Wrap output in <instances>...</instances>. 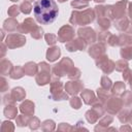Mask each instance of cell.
I'll return each instance as SVG.
<instances>
[{
	"mask_svg": "<svg viewBox=\"0 0 132 132\" xmlns=\"http://www.w3.org/2000/svg\"><path fill=\"white\" fill-rule=\"evenodd\" d=\"M34 15L38 23L46 25L55 21L59 9L53 0H37L33 6Z\"/></svg>",
	"mask_w": 132,
	"mask_h": 132,
	"instance_id": "6da1fadb",
	"label": "cell"
},
{
	"mask_svg": "<svg viewBox=\"0 0 132 132\" xmlns=\"http://www.w3.org/2000/svg\"><path fill=\"white\" fill-rule=\"evenodd\" d=\"M94 20V12L91 9H87L84 12H77V11H73L70 22L72 24L75 25H87L89 23H91Z\"/></svg>",
	"mask_w": 132,
	"mask_h": 132,
	"instance_id": "7a4b0ae2",
	"label": "cell"
},
{
	"mask_svg": "<svg viewBox=\"0 0 132 132\" xmlns=\"http://www.w3.org/2000/svg\"><path fill=\"white\" fill-rule=\"evenodd\" d=\"M26 42V38L22 35H16V34H9L6 38V44L8 47H16V46H22L23 44H25Z\"/></svg>",
	"mask_w": 132,
	"mask_h": 132,
	"instance_id": "3957f363",
	"label": "cell"
},
{
	"mask_svg": "<svg viewBox=\"0 0 132 132\" xmlns=\"http://www.w3.org/2000/svg\"><path fill=\"white\" fill-rule=\"evenodd\" d=\"M40 66H41V71L38 73L39 75L36 76V81L38 85L43 86L50 81V67L44 63H42Z\"/></svg>",
	"mask_w": 132,
	"mask_h": 132,
	"instance_id": "277c9868",
	"label": "cell"
},
{
	"mask_svg": "<svg viewBox=\"0 0 132 132\" xmlns=\"http://www.w3.org/2000/svg\"><path fill=\"white\" fill-rule=\"evenodd\" d=\"M73 35H74V32H73L72 28L70 26H64L59 31L58 38L60 39V41L65 42V41H69L73 37Z\"/></svg>",
	"mask_w": 132,
	"mask_h": 132,
	"instance_id": "5b68a950",
	"label": "cell"
},
{
	"mask_svg": "<svg viewBox=\"0 0 132 132\" xmlns=\"http://www.w3.org/2000/svg\"><path fill=\"white\" fill-rule=\"evenodd\" d=\"M78 34L80 37L87 39L89 42H94L95 39H96V35H95V32L93 29L91 28H82V29H79L78 30Z\"/></svg>",
	"mask_w": 132,
	"mask_h": 132,
	"instance_id": "8992f818",
	"label": "cell"
},
{
	"mask_svg": "<svg viewBox=\"0 0 132 132\" xmlns=\"http://www.w3.org/2000/svg\"><path fill=\"white\" fill-rule=\"evenodd\" d=\"M122 105V101L119 98H109L108 102H106V109L109 112H117Z\"/></svg>",
	"mask_w": 132,
	"mask_h": 132,
	"instance_id": "52a82bcc",
	"label": "cell"
},
{
	"mask_svg": "<svg viewBox=\"0 0 132 132\" xmlns=\"http://www.w3.org/2000/svg\"><path fill=\"white\" fill-rule=\"evenodd\" d=\"M82 87L84 85L80 81H68L65 86V89L69 94H76L80 89H82Z\"/></svg>",
	"mask_w": 132,
	"mask_h": 132,
	"instance_id": "ba28073f",
	"label": "cell"
},
{
	"mask_svg": "<svg viewBox=\"0 0 132 132\" xmlns=\"http://www.w3.org/2000/svg\"><path fill=\"white\" fill-rule=\"evenodd\" d=\"M86 45H87V43L85 42L84 39L77 38L76 40H73L72 42L68 43L67 44V47H68V51L73 52V51H77V50H81L82 51L86 47Z\"/></svg>",
	"mask_w": 132,
	"mask_h": 132,
	"instance_id": "9c48e42d",
	"label": "cell"
},
{
	"mask_svg": "<svg viewBox=\"0 0 132 132\" xmlns=\"http://www.w3.org/2000/svg\"><path fill=\"white\" fill-rule=\"evenodd\" d=\"M37 26L35 25V23H34V21L32 20V19H27L24 23H23V25L21 26V32L22 33H26V32H28V31H33L35 28H36Z\"/></svg>",
	"mask_w": 132,
	"mask_h": 132,
	"instance_id": "30bf717a",
	"label": "cell"
},
{
	"mask_svg": "<svg viewBox=\"0 0 132 132\" xmlns=\"http://www.w3.org/2000/svg\"><path fill=\"white\" fill-rule=\"evenodd\" d=\"M60 54H61L60 48L57 47V46H54V47L48 48V51L46 53V58H47L48 61L53 62V61H56L60 57Z\"/></svg>",
	"mask_w": 132,
	"mask_h": 132,
	"instance_id": "8fae6325",
	"label": "cell"
},
{
	"mask_svg": "<svg viewBox=\"0 0 132 132\" xmlns=\"http://www.w3.org/2000/svg\"><path fill=\"white\" fill-rule=\"evenodd\" d=\"M25 96H26V93L22 88H14L11 92V97L16 101L22 100L23 98H25Z\"/></svg>",
	"mask_w": 132,
	"mask_h": 132,
	"instance_id": "7c38bea8",
	"label": "cell"
},
{
	"mask_svg": "<svg viewBox=\"0 0 132 132\" xmlns=\"http://www.w3.org/2000/svg\"><path fill=\"white\" fill-rule=\"evenodd\" d=\"M36 71H37V66H36V64L35 63H33V62H29V63H27L26 65H25V67H24V72L27 74V75H34L35 73H36Z\"/></svg>",
	"mask_w": 132,
	"mask_h": 132,
	"instance_id": "4fadbf2b",
	"label": "cell"
},
{
	"mask_svg": "<svg viewBox=\"0 0 132 132\" xmlns=\"http://www.w3.org/2000/svg\"><path fill=\"white\" fill-rule=\"evenodd\" d=\"M21 109L26 114H32L34 112V104L30 101H26L25 103L21 105Z\"/></svg>",
	"mask_w": 132,
	"mask_h": 132,
	"instance_id": "5bb4252c",
	"label": "cell"
},
{
	"mask_svg": "<svg viewBox=\"0 0 132 132\" xmlns=\"http://www.w3.org/2000/svg\"><path fill=\"white\" fill-rule=\"evenodd\" d=\"M18 22L16 21H14L13 19H9V20H6L5 22H4V29L5 30H7V31H13V30H15L16 28H18Z\"/></svg>",
	"mask_w": 132,
	"mask_h": 132,
	"instance_id": "9a60e30c",
	"label": "cell"
},
{
	"mask_svg": "<svg viewBox=\"0 0 132 132\" xmlns=\"http://www.w3.org/2000/svg\"><path fill=\"white\" fill-rule=\"evenodd\" d=\"M81 97H82L85 103H87V104H91L95 100V96L90 90H85V92L81 94Z\"/></svg>",
	"mask_w": 132,
	"mask_h": 132,
	"instance_id": "2e32d148",
	"label": "cell"
},
{
	"mask_svg": "<svg viewBox=\"0 0 132 132\" xmlns=\"http://www.w3.org/2000/svg\"><path fill=\"white\" fill-rule=\"evenodd\" d=\"M24 69H22L21 67H14L12 69V71L10 72V77L11 78H20L23 76L24 74Z\"/></svg>",
	"mask_w": 132,
	"mask_h": 132,
	"instance_id": "e0dca14e",
	"label": "cell"
},
{
	"mask_svg": "<svg viewBox=\"0 0 132 132\" xmlns=\"http://www.w3.org/2000/svg\"><path fill=\"white\" fill-rule=\"evenodd\" d=\"M4 113L6 117H9V118H14L15 114H16V108L14 106H10L8 105L5 109H4Z\"/></svg>",
	"mask_w": 132,
	"mask_h": 132,
	"instance_id": "ac0fdd59",
	"label": "cell"
},
{
	"mask_svg": "<svg viewBox=\"0 0 132 132\" xmlns=\"http://www.w3.org/2000/svg\"><path fill=\"white\" fill-rule=\"evenodd\" d=\"M112 90H113V93L114 94H121V93H123L125 91V85H124V82L118 81L114 85V87H113Z\"/></svg>",
	"mask_w": 132,
	"mask_h": 132,
	"instance_id": "d6986e66",
	"label": "cell"
},
{
	"mask_svg": "<svg viewBox=\"0 0 132 132\" xmlns=\"http://www.w3.org/2000/svg\"><path fill=\"white\" fill-rule=\"evenodd\" d=\"M31 8H32V6H31L30 2H28V1H25V2L21 5V11H23V12H25V13H29V12L31 11Z\"/></svg>",
	"mask_w": 132,
	"mask_h": 132,
	"instance_id": "ffe728a7",
	"label": "cell"
},
{
	"mask_svg": "<svg viewBox=\"0 0 132 132\" xmlns=\"http://www.w3.org/2000/svg\"><path fill=\"white\" fill-rule=\"evenodd\" d=\"M42 33H43V31H42V29L41 28H39V27H36L33 31H32V37H34V38H36V39H38V38H40L41 36H42Z\"/></svg>",
	"mask_w": 132,
	"mask_h": 132,
	"instance_id": "44dd1931",
	"label": "cell"
},
{
	"mask_svg": "<svg viewBox=\"0 0 132 132\" xmlns=\"http://www.w3.org/2000/svg\"><path fill=\"white\" fill-rule=\"evenodd\" d=\"M101 82H102L101 85H102V87L104 89H109L110 86H111V81H110V79L107 76H103L102 79H101Z\"/></svg>",
	"mask_w": 132,
	"mask_h": 132,
	"instance_id": "7402d4cb",
	"label": "cell"
},
{
	"mask_svg": "<svg viewBox=\"0 0 132 132\" xmlns=\"http://www.w3.org/2000/svg\"><path fill=\"white\" fill-rule=\"evenodd\" d=\"M8 14L10 16H16L19 14V7L16 5H12L9 9H8Z\"/></svg>",
	"mask_w": 132,
	"mask_h": 132,
	"instance_id": "603a6c76",
	"label": "cell"
},
{
	"mask_svg": "<svg viewBox=\"0 0 132 132\" xmlns=\"http://www.w3.org/2000/svg\"><path fill=\"white\" fill-rule=\"evenodd\" d=\"M45 39H46V42L48 44H54L57 41V36L53 35V34H46L45 35Z\"/></svg>",
	"mask_w": 132,
	"mask_h": 132,
	"instance_id": "cb8c5ba5",
	"label": "cell"
},
{
	"mask_svg": "<svg viewBox=\"0 0 132 132\" xmlns=\"http://www.w3.org/2000/svg\"><path fill=\"white\" fill-rule=\"evenodd\" d=\"M71 5L74 6L75 8H81L84 6H88V2H82L81 3V2H79V0H75L71 3Z\"/></svg>",
	"mask_w": 132,
	"mask_h": 132,
	"instance_id": "d4e9b609",
	"label": "cell"
},
{
	"mask_svg": "<svg viewBox=\"0 0 132 132\" xmlns=\"http://www.w3.org/2000/svg\"><path fill=\"white\" fill-rule=\"evenodd\" d=\"M70 104L73 106V108H79V106H80V100L78 98H76V97H73L71 99V101H70Z\"/></svg>",
	"mask_w": 132,
	"mask_h": 132,
	"instance_id": "484cf974",
	"label": "cell"
},
{
	"mask_svg": "<svg viewBox=\"0 0 132 132\" xmlns=\"http://www.w3.org/2000/svg\"><path fill=\"white\" fill-rule=\"evenodd\" d=\"M98 95H99V98L101 99V100H104V99H107V91H106V89H104V90H98Z\"/></svg>",
	"mask_w": 132,
	"mask_h": 132,
	"instance_id": "4316f807",
	"label": "cell"
},
{
	"mask_svg": "<svg viewBox=\"0 0 132 132\" xmlns=\"http://www.w3.org/2000/svg\"><path fill=\"white\" fill-rule=\"evenodd\" d=\"M127 72H128L129 74H131V72H130V70H129V69H127ZM124 74H125V79H128V74H127V73H125V72H124Z\"/></svg>",
	"mask_w": 132,
	"mask_h": 132,
	"instance_id": "83f0119b",
	"label": "cell"
},
{
	"mask_svg": "<svg viewBox=\"0 0 132 132\" xmlns=\"http://www.w3.org/2000/svg\"><path fill=\"white\" fill-rule=\"evenodd\" d=\"M129 15L132 18V3H131V7H130V11H129Z\"/></svg>",
	"mask_w": 132,
	"mask_h": 132,
	"instance_id": "f1b7e54d",
	"label": "cell"
},
{
	"mask_svg": "<svg viewBox=\"0 0 132 132\" xmlns=\"http://www.w3.org/2000/svg\"><path fill=\"white\" fill-rule=\"evenodd\" d=\"M96 2H103V1H105V0H95Z\"/></svg>",
	"mask_w": 132,
	"mask_h": 132,
	"instance_id": "f546056e",
	"label": "cell"
},
{
	"mask_svg": "<svg viewBox=\"0 0 132 132\" xmlns=\"http://www.w3.org/2000/svg\"><path fill=\"white\" fill-rule=\"evenodd\" d=\"M59 2H64V1H66V0H58Z\"/></svg>",
	"mask_w": 132,
	"mask_h": 132,
	"instance_id": "4dcf8cb0",
	"label": "cell"
},
{
	"mask_svg": "<svg viewBox=\"0 0 132 132\" xmlns=\"http://www.w3.org/2000/svg\"><path fill=\"white\" fill-rule=\"evenodd\" d=\"M26 1H28V2H30V1H33V0H26Z\"/></svg>",
	"mask_w": 132,
	"mask_h": 132,
	"instance_id": "1f68e13d",
	"label": "cell"
},
{
	"mask_svg": "<svg viewBox=\"0 0 132 132\" xmlns=\"http://www.w3.org/2000/svg\"><path fill=\"white\" fill-rule=\"evenodd\" d=\"M11 1H18V0H11Z\"/></svg>",
	"mask_w": 132,
	"mask_h": 132,
	"instance_id": "d6a6232c",
	"label": "cell"
}]
</instances>
